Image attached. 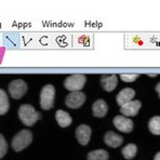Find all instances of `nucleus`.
I'll use <instances>...</instances> for the list:
<instances>
[{
	"label": "nucleus",
	"instance_id": "nucleus-6",
	"mask_svg": "<svg viewBox=\"0 0 160 160\" xmlns=\"http://www.w3.org/2000/svg\"><path fill=\"white\" fill-rule=\"evenodd\" d=\"M86 102V94L80 92H72L69 93L65 98V104L67 107L72 108V109H77V108L81 107Z\"/></svg>",
	"mask_w": 160,
	"mask_h": 160
},
{
	"label": "nucleus",
	"instance_id": "nucleus-19",
	"mask_svg": "<svg viewBox=\"0 0 160 160\" xmlns=\"http://www.w3.org/2000/svg\"><path fill=\"white\" fill-rule=\"evenodd\" d=\"M7 152H8V144H7V141L4 138V136L0 133V159L6 156Z\"/></svg>",
	"mask_w": 160,
	"mask_h": 160
},
{
	"label": "nucleus",
	"instance_id": "nucleus-14",
	"mask_svg": "<svg viewBox=\"0 0 160 160\" xmlns=\"http://www.w3.org/2000/svg\"><path fill=\"white\" fill-rule=\"evenodd\" d=\"M55 119L61 128H66V127L70 126L72 122V117H70V115L62 109L56 110Z\"/></svg>",
	"mask_w": 160,
	"mask_h": 160
},
{
	"label": "nucleus",
	"instance_id": "nucleus-15",
	"mask_svg": "<svg viewBox=\"0 0 160 160\" xmlns=\"http://www.w3.org/2000/svg\"><path fill=\"white\" fill-rule=\"evenodd\" d=\"M109 154L105 149L92 150L88 154V160H108Z\"/></svg>",
	"mask_w": 160,
	"mask_h": 160
},
{
	"label": "nucleus",
	"instance_id": "nucleus-18",
	"mask_svg": "<svg viewBox=\"0 0 160 160\" xmlns=\"http://www.w3.org/2000/svg\"><path fill=\"white\" fill-rule=\"evenodd\" d=\"M148 129L155 135H160V116H155L149 120Z\"/></svg>",
	"mask_w": 160,
	"mask_h": 160
},
{
	"label": "nucleus",
	"instance_id": "nucleus-22",
	"mask_svg": "<svg viewBox=\"0 0 160 160\" xmlns=\"http://www.w3.org/2000/svg\"><path fill=\"white\" fill-rule=\"evenodd\" d=\"M154 160H160V152H157V154H156V156H155Z\"/></svg>",
	"mask_w": 160,
	"mask_h": 160
},
{
	"label": "nucleus",
	"instance_id": "nucleus-21",
	"mask_svg": "<svg viewBox=\"0 0 160 160\" xmlns=\"http://www.w3.org/2000/svg\"><path fill=\"white\" fill-rule=\"evenodd\" d=\"M156 91H157V93H158V95H159V98H160V82H158V83H157Z\"/></svg>",
	"mask_w": 160,
	"mask_h": 160
},
{
	"label": "nucleus",
	"instance_id": "nucleus-5",
	"mask_svg": "<svg viewBox=\"0 0 160 160\" xmlns=\"http://www.w3.org/2000/svg\"><path fill=\"white\" fill-rule=\"evenodd\" d=\"M9 93H10L11 98L14 100H20L25 95L27 92V84L24 80L22 79H15L10 82L9 84Z\"/></svg>",
	"mask_w": 160,
	"mask_h": 160
},
{
	"label": "nucleus",
	"instance_id": "nucleus-11",
	"mask_svg": "<svg viewBox=\"0 0 160 160\" xmlns=\"http://www.w3.org/2000/svg\"><path fill=\"white\" fill-rule=\"evenodd\" d=\"M104 142L107 146L112 148H117L123 143V138L119 134L112 132V131H108L104 136Z\"/></svg>",
	"mask_w": 160,
	"mask_h": 160
},
{
	"label": "nucleus",
	"instance_id": "nucleus-20",
	"mask_svg": "<svg viewBox=\"0 0 160 160\" xmlns=\"http://www.w3.org/2000/svg\"><path fill=\"white\" fill-rule=\"evenodd\" d=\"M120 78L126 82H132L138 78V74H122V75H120Z\"/></svg>",
	"mask_w": 160,
	"mask_h": 160
},
{
	"label": "nucleus",
	"instance_id": "nucleus-17",
	"mask_svg": "<svg viewBox=\"0 0 160 160\" xmlns=\"http://www.w3.org/2000/svg\"><path fill=\"white\" fill-rule=\"evenodd\" d=\"M136 152H138V147H136L135 144L133 143H130V144L126 145L123 148H122V156L124 157L126 159L130 160L135 157L136 155Z\"/></svg>",
	"mask_w": 160,
	"mask_h": 160
},
{
	"label": "nucleus",
	"instance_id": "nucleus-2",
	"mask_svg": "<svg viewBox=\"0 0 160 160\" xmlns=\"http://www.w3.org/2000/svg\"><path fill=\"white\" fill-rule=\"evenodd\" d=\"M32 133L29 130L25 129V130L20 131V132L14 136L11 146H12L13 150H15V152H21L24 148H26L32 143Z\"/></svg>",
	"mask_w": 160,
	"mask_h": 160
},
{
	"label": "nucleus",
	"instance_id": "nucleus-3",
	"mask_svg": "<svg viewBox=\"0 0 160 160\" xmlns=\"http://www.w3.org/2000/svg\"><path fill=\"white\" fill-rule=\"evenodd\" d=\"M55 88L52 84H46L40 92V106L43 110H49L54 105Z\"/></svg>",
	"mask_w": 160,
	"mask_h": 160
},
{
	"label": "nucleus",
	"instance_id": "nucleus-13",
	"mask_svg": "<svg viewBox=\"0 0 160 160\" xmlns=\"http://www.w3.org/2000/svg\"><path fill=\"white\" fill-rule=\"evenodd\" d=\"M108 112V105L104 100H96L92 105V114L94 117L103 118Z\"/></svg>",
	"mask_w": 160,
	"mask_h": 160
},
{
	"label": "nucleus",
	"instance_id": "nucleus-7",
	"mask_svg": "<svg viewBox=\"0 0 160 160\" xmlns=\"http://www.w3.org/2000/svg\"><path fill=\"white\" fill-rule=\"evenodd\" d=\"M114 126L119 131L124 133H130L133 130V121L126 116H116L114 118Z\"/></svg>",
	"mask_w": 160,
	"mask_h": 160
},
{
	"label": "nucleus",
	"instance_id": "nucleus-9",
	"mask_svg": "<svg viewBox=\"0 0 160 160\" xmlns=\"http://www.w3.org/2000/svg\"><path fill=\"white\" fill-rule=\"evenodd\" d=\"M91 134H92V130L87 124H80L76 129V138L82 146H86L89 143L91 138Z\"/></svg>",
	"mask_w": 160,
	"mask_h": 160
},
{
	"label": "nucleus",
	"instance_id": "nucleus-16",
	"mask_svg": "<svg viewBox=\"0 0 160 160\" xmlns=\"http://www.w3.org/2000/svg\"><path fill=\"white\" fill-rule=\"evenodd\" d=\"M9 108H10V103H9L8 94L0 89V115L7 114Z\"/></svg>",
	"mask_w": 160,
	"mask_h": 160
},
{
	"label": "nucleus",
	"instance_id": "nucleus-12",
	"mask_svg": "<svg viewBox=\"0 0 160 160\" xmlns=\"http://www.w3.org/2000/svg\"><path fill=\"white\" fill-rule=\"evenodd\" d=\"M134 95H135V91H134L132 88L122 89V90L118 93V95H117V98H116L117 104L121 107L122 105L131 102V101L133 100Z\"/></svg>",
	"mask_w": 160,
	"mask_h": 160
},
{
	"label": "nucleus",
	"instance_id": "nucleus-4",
	"mask_svg": "<svg viewBox=\"0 0 160 160\" xmlns=\"http://www.w3.org/2000/svg\"><path fill=\"white\" fill-rule=\"evenodd\" d=\"M87 78L83 74H74L68 76L64 81V87L72 92H78L84 87Z\"/></svg>",
	"mask_w": 160,
	"mask_h": 160
},
{
	"label": "nucleus",
	"instance_id": "nucleus-1",
	"mask_svg": "<svg viewBox=\"0 0 160 160\" xmlns=\"http://www.w3.org/2000/svg\"><path fill=\"white\" fill-rule=\"evenodd\" d=\"M18 118L26 127H32L41 118V114L36 112L34 106L29 104H24L20 106L18 110Z\"/></svg>",
	"mask_w": 160,
	"mask_h": 160
},
{
	"label": "nucleus",
	"instance_id": "nucleus-8",
	"mask_svg": "<svg viewBox=\"0 0 160 160\" xmlns=\"http://www.w3.org/2000/svg\"><path fill=\"white\" fill-rule=\"evenodd\" d=\"M141 106H142L141 101L134 100V101H131V102L127 103V104L122 105V106L120 107V112H121L122 116L133 117V116H136V115H138Z\"/></svg>",
	"mask_w": 160,
	"mask_h": 160
},
{
	"label": "nucleus",
	"instance_id": "nucleus-10",
	"mask_svg": "<svg viewBox=\"0 0 160 160\" xmlns=\"http://www.w3.org/2000/svg\"><path fill=\"white\" fill-rule=\"evenodd\" d=\"M101 84H102L103 89L107 92H112V90H115V88L118 84V78L117 75H103L101 77Z\"/></svg>",
	"mask_w": 160,
	"mask_h": 160
}]
</instances>
